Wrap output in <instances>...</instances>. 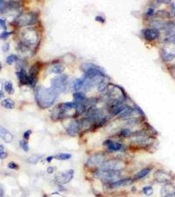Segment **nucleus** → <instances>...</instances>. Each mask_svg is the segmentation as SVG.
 I'll use <instances>...</instances> for the list:
<instances>
[{
  "mask_svg": "<svg viewBox=\"0 0 175 197\" xmlns=\"http://www.w3.org/2000/svg\"><path fill=\"white\" fill-rule=\"evenodd\" d=\"M58 94L50 87L46 88L44 86H39L35 92V98L39 106L47 108L51 106L58 98Z\"/></svg>",
  "mask_w": 175,
  "mask_h": 197,
  "instance_id": "f257e3e1",
  "label": "nucleus"
},
{
  "mask_svg": "<svg viewBox=\"0 0 175 197\" xmlns=\"http://www.w3.org/2000/svg\"><path fill=\"white\" fill-rule=\"evenodd\" d=\"M22 42L20 45L31 50V48L37 44L39 36L33 28H27L22 33Z\"/></svg>",
  "mask_w": 175,
  "mask_h": 197,
  "instance_id": "f03ea898",
  "label": "nucleus"
},
{
  "mask_svg": "<svg viewBox=\"0 0 175 197\" xmlns=\"http://www.w3.org/2000/svg\"><path fill=\"white\" fill-rule=\"evenodd\" d=\"M37 21V15L32 12L24 13L19 14L15 17L14 23L19 27L33 25Z\"/></svg>",
  "mask_w": 175,
  "mask_h": 197,
  "instance_id": "7ed1b4c3",
  "label": "nucleus"
},
{
  "mask_svg": "<svg viewBox=\"0 0 175 197\" xmlns=\"http://www.w3.org/2000/svg\"><path fill=\"white\" fill-rule=\"evenodd\" d=\"M68 77L66 75H58L51 81V87L58 94L64 92L66 89Z\"/></svg>",
  "mask_w": 175,
  "mask_h": 197,
  "instance_id": "20e7f679",
  "label": "nucleus"
},
{
  "mask_svg": "<svg viewBox=\"0 0 175 197\" xmlns=\"http://www.w3.org/2000/svg\"><path fill=\"white\" fill-rule=\"evenodd\" d=\"M81 71H83L85 75H101L106 76L105 73L100 67L92 63H84L81 65Z\"/></svg>",
  "mask_w": 175,
  "mask_h": 197,
  "instance_id": "39448f33",
  "label": "nucleus"
},
{
  "mask_svg": "<svg viewBox=\"0 0 175 197\" xmlns=\"http://www.w3.org/2000/svg\"><path fill=\"white\" fill-rule=\"evenodd\" d=\"M119 174V171L118 170H106L101 169L96 171L95 176L103 180H111L118 177Z\"/></svg>",
  "mask_w": 175,
  "mask_h": 197,
  "instance_id": "423d86ee",
  "label": "nucleus"
},
{
  "mask_svg": "<svg viewBox=\"0 0 175 197\" xmlns=\"http://www.w3.org/2000/svg\"><path fill=\"white\" fill-rule=\"evenodd\" d=\"M123 166L124 164L121 162L111 160L103 162L101 164V168L102 170H118L122 169Z\"/></svg>",
  "mask_w": 175,
  "mask_h": 197,
  "instance_id": "0eeeda50",
  "label": "nucleus"
},
{
  "mask_svg": "<svg viewBox=\"0 0 175 197\" xmlns=\"http://www.w3.org/2000/svg\"><path fill=\"white\" fill-rule=\"evenodd\" d=\"M40 70V65L39 63L34 64L30 68L28 75L29 78V85L34 87L36 84V80Z\"/></svg>",
  "mask_w": 175,
  "mask_h": 197,
  "instance_id": "6e6552de",
  "label": "nucleus"
},
{
  "mask_svg": "<svg viewBox=\"0 0 175 197\" xmlns=\"http://www.w3.org/2000/svg\"><path fill=\"white\" fill-rule=\"evenodd\" d=\"M105 154L98 153L93 154L88 159L87 165L90 166L101 164L105 160Z\"/></svg>",
  "mask_w": 175,
  "mask_h": 197,
  "instance_id": "1a4fd4ad",
  "label": "nucleus"
},
{
  "mask_svg": "<svg viewBox=\"0 0 175 197\" xmlns=\"http://www.w3.org/2000/svg\"><path fill=\"white\" fill-rule=\"evenodd\" d=\"M154 177L157 181L160 182H167L172 180V175L167 171L158 170L155 173Z\"/></svg>",
  "mask_w": 175,
  "mask_h": 197,
  "instance_id": "9d476101",
  "label": "nucleus"
},
{
  "mask_svg": "<svg viewBox=\"0 0 175 197\" xmlns=\"http://www.w3.org/2000/svg\"><path fill=\"white\" fill-rule=\"evenodd\" d=\"M143 36L148 41H153L159 36V31L156 28H147L143 31Z\"/></svg>",
  "mask_w": 175,
  "mask_h": 197,
  "instance_id": "9b49d317",
  "label": "nucleus"
},
{
  "mask_svg": "<svg viewBox=\"0 0 175 197\" xmlns=\"http://www.w3.org/2000/svg\"><path fill=\"white\" fill-rule=\"evenodd\" d=\"M19 83L22 85H29V78L28 73L24 68H20L19 71L16 73Z\"/></svg>",
  "mask_w": 175,
  "mask_h": 197,
  "instance_id": "f8f14e48",
  "label": "nucleus"
},
{
  "mask_svg": "<svg viewBox=\"0 0 175 197\" xmlns=\"http://www.w3.org/2000/svg\"><path fill=\"white\" fill-rule=\"evenodd\" d=\"M0 138L6 143H10L13 140V136L6 129L0 126Z\"/></svg>",
  "mask_w": 175,
  "mask_h": 197,
  "instance_id": "ddd939ff",
  "label": "nucleus"
},
{
  "mask_svg": "<svg viewBox=\"0 0 175 197\" xmlns=\"http://www.w3.org/2000/svg\"><path fill=\"white\" fill-rule=\"evenodd\" d=\"M133 180L130 178H126L117 181L112 182L110 184L111 188H118L120 187H127L132 184Z\"/></svg>",
  "mask_w": 175,
  "mask_h": 197,
  "instance_id": "4468645a",
  "label": "nucleus"
},
{
  "mask_svg": "<svg viewBox=\"0 0 175 197\" xmlns=\"http://www.w3.org/2000/svg\"><path fill=\"white\" fill-rule=\"evenodd\" d=\"M79 129V124L76 121H73L69 125L67 129V132L70 136H75L78 132Z\"/></svg>",
  "mask_w": 175,
  "mask_h": 197,
  "instance_id": "2eb2a0df",
  "label": "nucleus"
},
{
  "mask_svg": "<svg viewBox=\"0 0 175 197\" xmlns=\"http://www.w3.org/2000/svg\"><path fill=\"white\" fill-rule=\"evenodd\" d=\"M151 171H152V169L149 167L143 168L140 171H138L137 173L135 174L134 176V178L135 180L141 179L147 176Z\"/></svg>",
  "mask_w": 175,
  "mask_h": 197,
  "instance_id": "dca6fc26",
  "label": "nucleus"
},
{
  "mask_svg": "<svg viewBox=\"0 0 175 197\" xmlns=\"http://www.w3.org/2000/svg\"><path fill=\"white\" fill-rule=\"evenodd\" d=\"M166 28L169 32V36L167 38V41L175 44V29H174V26L172 24H167Z\"/></svg>",
  "mask_w": 175,
  "mask_h": 197,
  "instance_id": "f3484780",
  "label": "nucleus"
},
{
  "mask_svg": "<svg viewBox=\"0 0 175 197\" xmlns=\"http://www.w3.org/2000/svg\"><path fill=\"white\" fill-rule=\"evenodd\" d=\"M107 145H108V147L109 149L112 151H118L120 150L122 148V144L118 143V142H114L111 141L110 140L107 141Z\"/></svg>",
  "mask_w": 175,
  "mask_h": 197,
  "instance_id": "a211bd4d",
  "label": "nucleus"
},
{
  "mask_svg": "<svg viewBox=\"0 0 175 197\" xmlns=\"http://www.w3.org/2000/svg\"><path fill=\"white\" fill-rule=\"evenodd\" d=\"M2 106L6 109H13L15 107V103L13 100L10 98H6L2 102Z\"/></svg>",
  "mask_w": 175,
  "mask_h": 197,
  "instance_id": "6ab92c4d",
  "label": "nucleus"
},
{
  "mask_svg": "<svg viewBox=\"0 0 175 197\" xmlns=\"http://www.w3.org/2000/svg\"><path fill=\"white\" fill-rule=\"evenodd\" d=\"M73 98L74 100V102H84L87 100L86 96L83 92H77L73 94Z\"/></svg>",
  "mask_w": 175,
  "mask_h": 197,
  "instance_id": "aec40b11",
  "label": "nucleus"
},
{
  "mask_svg": "<svg viewBox=\"0 0 175 197\" xmlns=\"http://www.w3.org/2000/svg\"><path fill=\"white\" fill-rule=\"evenodd\" d=\"M133 112V109L131 107L128 106L126 107L122 113L120 115V118H128L132 114Z\"/></svg>",
  "mask_w": 175,
  "mask_h": 197,
  "instance_id": "412c9836",
  "label": "nucleus"
},
{
  "mask_svg": "<svg viewBox=\"0 0 175 197\" xmlns=\"http://www.w3.org/2000/svg\"><path fill=\"white\" fill-rule=\"evenodd\" d=\"M4 89L9 94H12L15 92L13 84L11 82H7L4 85Z\"/></svg>",
  "mask_w": 175,
  "mask_h": 197,
  "instance_id": "4be33fe9",
  "label": "nucleus"
},
{
  "mask_svg": "<svg viewBox=\"0 0 175 197\" xmlns=\"http://www.w3.org/2000/svg\"><path fill=\"white\" fill-rule=\"evenodd\" d=\"M64 67L61 65L56 64L54 65L51 67V68L50 69V71L51 73L60 74L64 71Z\"/></svg>",
  "mask_w": 175,
  "mask_h": 197,
  "instance_id": "5701e85b",
  "label": "nucleus"
},
{
  "mask_svg": "<svg viewBox=\"0 0 175 197\" xmlns=\"http://www.w3.org/2000/svg\"><path fill=\"white\" fill-rule=\"evenodd\" d=\"M18 60H19V58L16 54H10L7 57L6 59V62L7 64L11 65L13 64L14 63L17 62Z\"/></svg>",
  "mask_w": 175,
  "mask_h": 197,
  "instance_id": "b1692460",
  "label": "nucleus"
},
{
  "mask_svg": "<svg viewBox=\"0 0 175 197\" xmlns=\"http://www.w3.org/2000/svg\"><path fill=\"white\" fill-rule=\"evenodd\" d=\"M71 155L69 154H60L56 155V158L60 160H68L71 158Z\"/></svg>",
  "mask_w": 175,
  "mask_h": 197,
  "instance_id": "393cba45",
  "label": "nucleus"
},
{
  "mask_svg": "<svg viewBox=\"0 0 175 197\" xmlns=\"http://www.w3.org/2000/svg\"><path fill=\"white\" fill-rule=\"evenodd\" d=\"M19 145L25 152H27L29 150V146L28 145V142L24 140L20 141Z\"/></svg>",
  "mask_w": 175,
  "mask_h": 197,
  "instance_id": "a878e982",
  "label": "nucleus"
},
{
  "mask_svg": "<svg viewBox=\"0 0 175 197\" xmlns=\"http://www.w3.org/2000/svg\"><path fill=\"white\" fill-rule=\"evenodd\" d=\"M142 191H143V193L147 196L152 195L153 193V189L152 187H149V186L144 187Z\"/></svg>",
  "mask_w": 175,
  "mask_h": 197,
  "instance_id": "bb28decb",
  "label": "nucleus"
},
{
  "mask_svg": "<svg viewBox=\"0 0 175 197\" xmlns=\"http://www.w3.org/2000/svg\"><path fill=\"white\" fill-rule=\"evenodd\" d=\"M7 154L5 151L4 147L2 145H0V159H4L7 158Z\"/></svg>",
  "mask_w": 175,
  "mask_h": 197,
  "instance_id": "cd10ccee",
  "label": "nucleus"
},
{
  "mask_svg": "<svg viewBox=\"0 0 175 197\" xmlns=\"http://www.w3.org/2000/svg\"><path fill=\"white\" fill-rule=\"evenodd\" d=\"M13 34L12 31H5L4 32H2L0 34V39H3V40H5L7 39L9 36Z\"/></svg>",
  "mask_w": 175,
  "mask_h": 197,
  "instance_id": "c85d7f7f",
  "label": "nucleus"
},
{
  "mask_svg": "<svg viewBox=\"0 0 175 197\" xmlns=\"http://www.w3.org/2000/svg\"><path fill=\"white\" fill-rule=\"evenodd\" d=\"M38 160H39V157L35 155L31 156L27 159L28 163H30V164H35L37 163Z\"/></svg>",
  "mask_w": 175,
  "mask_h": 197,
  "instance_id": "c756f323",
  "label": "nucleus"
},
{
  "mask_svg": "<svg viewBox=\"0 0 175 197\" xmlns=\"http://www.w3.org/2000/svg\"><path fill=\"white\" fill-rule=\"evenodd\" d=\"M0 28L4 30H6L7 29L6 22L5 20L3 19L2 18H0Z\"/></svg>",
  "mask_w": 175,
  "mask_h": 197,
  "instance_id": "7c9ffc66",
  "label": "nucleus"
},
{
  "mask_svg": "<svg viewBox=\"0 0 175 197\" xmlns=\"http://www.w3.org/2000/svg\"><path fill=\"white\" fill-rule=\"evenodd\" d=\"M156 15H158L160 17H167L169 16V13L167 12H165V11H159L156 13Z\"/></svg>",
  "mask_w": 175,
  "mask_h": 197,
  "instance_id": "2f4dec72",
  "label": "nucleus"
},
{
  "mask_svg": "<svg viewBox=\"0 0 175 197\" xmlns=\"http://www.w3.org/2000/svg\"><path fill=\"white\" fill-rule=\"evenodd\" d=\"M8 167L10 169H17L19 168L18 165L16 163H14V162H10V163H9Z\"/></svg>",
  "mask_w": 175,
  "mask_h": 197,
  "instance_id": "473e14b6",
  "label": "nucleus"
},
{
  "mask_svg": "<svg viewBox=\"0 0 175 197\" xmlns=\"http://www.w3.org/2000/svg\"><path fill=\"white\" fill-rule=\"evenodd\" d=\"M95 20L101 23H104L105 22V19L104 17L101 15H97L95 17Z\"/></svg>",
  "mask_w": 175,
  "mask_h": 197,
  "instance_id": "72a5a7b5",
  "label": "nucleus"
},
{
  "mask_svg": "<svg viewBox=\"0 0 175 197\" xmlns=\"http://www.w3.org/2000/svg\"><path fill=\"white\" fill-rule=\"evenodd\" d=\"M9 48H10V44H9V43H5L2 46L3 52H6L8 51Z\"/></svg>",
  "mask_w": 175,
  "mask_h": 197,
  "instance_id": "f704fd0d",
  "label": "nucleus"
},
{
  "mask_svg": "<svg viewBox=\"0 0 175 197\" xmlns=\"http://www.w3.org/2000/svg\"><path fill=\"white\" fill-rule=\"evenodd\" d=\"M31 133H32V131H30V130H28V131H25V133H24V138H25V139H29Z\"/></svg>",
  "mask_w": 175,
  "mask_h": 197,
  "instance_id": "c9c22d12",
  "label": "nucleus"
},
{
  "mask_svg": "<svg viewBox=\"0 0 175 197\" xmlns=\"http://www.w3.org/2000/svg\"><path fill=\"white\" fill-rule=\"evenodd\" d=\"M130 131L128 129H124L122 131V135L124 136L130 135Z\"/></svg>",
  "mask_w": 175,
  "mask_h": 197,
  "instance_id": "e433bc0d",
  "label": "nucleus"
},
{
  "mask_svg": "<svg viewBox=\"0 0 175 197\" xmlns=\"http://www.w3.org/2000/svg\"><path fill=\"white\" fill-rule=\"evenodd\" d=\"M4 196V191L2 187L0 186V197H3Z\"/></svg>",
  "mask_w": 175,
  "mask_h": 197,
  "instance_id": "4c0bfd02",
  "label": "nucleus"
},
{
  "mask_svg": "<svg viewBox=\"0 0 175 197\" xmlns=\"http://www.w3.org/2000/svg\"><path fill=\"white\" fill-rule=\"evenodd\" d=\"M54 171V169L53 168V167H49L48 168V169H47V171H48V173H49V174H50V173H52Z\"/></svg>",
  "mask_w": 175,
  "mask_h": 197,
  "instance_id": "58836bf2",
  "label": "nucleus"
},
{
  "mask_svg": "<svg viewBox=\"0 0 175 197\" xmlns=\"http://www.w3.org/2000/svg\"><path fill=\"white\" fill-rule=\"evenodd\" d=\"M53 156H49L47 158V161L48 162H50L52 160V159H53Z\"/></svg>",
  "mask_w": 175,
  "mask_h": 197,
  "instance_id": "ea45409f",
  "label": "nucleus"
},
{
  "mask_svg": "<svg viewBox=\"0 0 175 197\" xmlns=\"http://www.w3.org/2000/svg\"><path fill=\"white\" fill-rule=\"evenodd\" d=\"M172 10H173V13L175 15V4H172Z\"/></svg>",
  "mask_w": 175,
  "mask_h": 197,
  "instance_id": "a19ab883",
  "label": "nucleus"
},
{
  "mask_svg": "<svg viewBox=\"0 0 175 197\" xmlns=\"http://www.w3.org/2000/svg\"><path fill=\"white\" fill-rule=\"evenodd\" d=\"M4 96V94L2 90H0V98H2Z\"/></svg>",
  "mask_w": 175,
  "mask_h": 197,
  "instance_id": "79ce46f5",
  "label": "nucleus"
},
{
  "mask_svg": "<svg viewBox=\"0 0 175 197\" xmlns=\"http://www.w3.org/2000/svg\"><path fill=\"white\" fill-rule=\"evenodd\" d=\"M153 13V10L152 9H149V11H148V12H147V13L151 15V14H152Z\"/></svg>",
  "mask_w": 175,
  "mask_h": 197,
  "instance_id": "37998d69",
  "label": "nucleus"
},
{
  "mask_svg": "<svg viewBox=\"0 0 175 197\" xmlns=\"http://www.w3.org/2000/svg\"><path fill=\"white\" fill-rule=\"evenodd\" d=\"M2 65L1 63L0 62V71H1V69H2Z\"/></svg>",
  "mask_w": 175,
  "mask_h": 197,
  "instance_id": "c03bdc74",
  "label": "nucleus"
},
{
  "mask_svg": "<svg viewBox=\"0 0 175 197\" xmlns=\"http://www.w3.org/2000/svg\"><path fill=\"white\" fill-rule=\"evenodd\" d=\"M4 2V1H1L0 0V6Z\"/></svg>",
  "mask_w": 175,
  "mask_h": 197,
  "instance_id": "a18cd8bd",
  "label": "nucleus"
},
{
  "mask_svg": "<svg viewBox=\"0 0 175 197\" xmlns=\"http://www.w3.org/2000/svg\"><path fill=\"white\" fill-rule=\"evenodd\" d=\"M43 197H47V196L46 195H44V196H43Z\"/></svg>",
  "mask_w": 175,
  "mask_h": 197,
  "instance_id": "49530a36",
  "label": "nucleus"
}]
</instances>
